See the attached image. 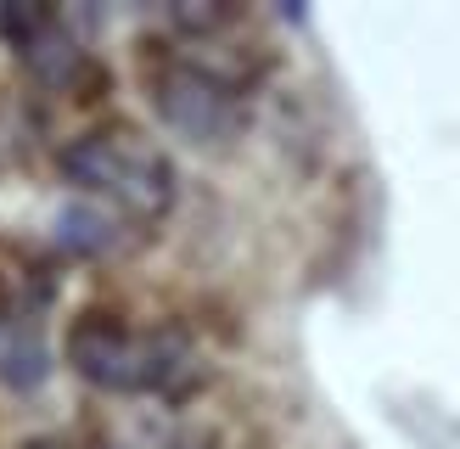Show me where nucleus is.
I'll return each instance as SVG.
<instances>
[{
  "label": "nucleus",
  "mask_w": 460,
  "mask_h": 449,
  "mask_svg": "<svg viewBox=\"0 0 460 449\" xmlns=\"http://www.w3.org/2000/svg\"><path fill=\"white\" fill-rule=\"evenodd\" d=\"M62 174L84 191L112 197L135 219H164L174 208V163L135 129H90L67 141Z\"/></svg>",
  "instance_id": "2"
},
{
  "label": "nucleus",
  "mask_w": 460,
  "mask_h": 449,
  "mask_svg": "<svg viewBox=\"0 0 460 449\" xmlns=\"http://www.w3.org/2000/svg\"><path fill=\"white\" fill-rule=\"evenodd\" d=\"M51 22H57V12L40 6V0H0V40H6L17 57L29 51V45L51 29Z\"/></svg>",
  "instance_id": "6"
},
{
  "label": "nucleus",
  "mask_w": 460,
  "mask_h": 449,
  "mask_svg": "<svg viewBox=\"0 0 460 449\" xmlns=\"http://www.w3.org/2000/svg\"><path fill=\"white\" fill-rule=\"evenodd\" d=\"M186 337L180 331H135L112 314H79L67 331V365L107 393H152L186 371Z\"/></svg>",
  "instance_id": "1"
},
{
  "label": "nucleus",
  "mask_w": 460,
  "mask_h": 449,
  "mask_svg": "<svg viewBox=\"0 0 460 449\" xmlns=\"http://www.w3.org/2000/svg\"><path fill=\"white\" fill-rule=\"evenodd\" d=\"M119 242V231H112V219L107 214H96V208H62L57 214V247L62 253H74V259H96V253H107V247Z\"/></svg>",
  "instance_id": "5"
},
{
  "label": "nucleus",
  "mask_w": 460,
  "mask_h": 449,
  "mask_svg": "<svg viewBox=\"0 0 460 449\" xmlns=\"http://www.w3.org/2000/svg\"><path fill=\"white\" fill-rule=\"evenodd\" d=\"M45 371H51V354H45L40 331L12 321L0 331V382H6V388H40Z\"/></svg>",
  "instance_id": "4"
},
{
  "label": "nucleus",
  "mask_w": 460,
  "mask_h": 449,
  "mask_svg": "<svg viewBox=\"0 0 460 449\" xmlns=\"http://www.w3.org/2000/svg\"><path fill=\"white\" fill-rule=\"evenodd\" d=\"M174 22L180 29H191V34H208V29H219V22H230V12L225 6H174Z\"/></svg>",
  "instance_id": "7"
},
{
  "label": "nucleus",
  "mask_w": 460,
  "mask_h": 449,
  "mask_svg": "<svg viewBox=\"0 0 460 449\" xmlns=\"http://www.w3.org/2000/svg\"><path fill=\"white\" fill-rule=\"evenodd\" d=\"M152 107L174 135H186L197 146H225L236 141L247 124V107L236 96V84L208 74L197 62H164L152 74Z\"/></svg>",
  "instance_id": "3"
},
{
  "label": "nucleus",
  "mask_w": 460,
  "mask_h": 449,
  "mask_svg": "<svg viewBox=\"0 0 460 449\" xmlns=\"http://www.w3.org/2000/svg\"><path fill=\"white\" fill-rule=\"evenodd\" d=\"M22 449H74V444H67V438H29Z\"/></svg>",
  "instance_id": "8"
}]
</instances>
